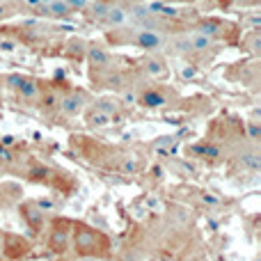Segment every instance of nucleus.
<instances>
[{"mask_svg": "<svg viewBox=\"0 0 261 261\" xmlns=\"http://www.w3.org/2000/svg\"><path fill=\"white\" fill-rule=\"evenodd\" d=\"M71 248L78 257H108L110 241L85 222L71 225Z\"/></svg>", "mask_w": 261, "mask_h": 261, "instance_id": "1", "label": "nucleus"}, {"mask_svg": "<svg viewBox=\"0 0 261 261\" xmlns=\"http://www.w3.org/2000/svg\"><path fill=\"white\" fill-rule=\"evenodd\" d=\"M71 225L67 218H60V220H53L48 231V248L53 250L55 254H64L69 248H71Z\"/></svg>", "mask_w": 261, "mask_h": 261, "instance_id": "2", "label": "nucleus"}, {"mask_svg": "<svg viewBox=\"0 0 261 261\" xmlns=\"http://www.w3.org/2000/svg\"><path fill=\"white\" fill-rule=\"evenodd\" d=\"M3 257L7 259H21L30 254V243L18 234H5L3 236Z\"/></svg>", "mask_w": 261, "mask_h": 261, "instance_id": "3", "label": "nucleus"}, {"mask_svg": "<svg viewBox=\"0 0 261 261\" xmlns=\"http://www.w3.org/2000/svg\"><path fill=\"white\" fill-rule=\"evenodd\" d=\"M7 85L12 87V90H16L18 94L28 101L39 99V85H37V81H32V78H28V76L12 73V76H7Z\"/></svg>", "mask_w": 261, "mask_h": 261, "instance_id": "4", "label": "nucleus"}, {"mask_svg": "<svg viewBox=\"0 0 261 261\" xmlns=\"http://www.w3.org/2000/svg\"><path fill=\"white\" fill-rule=\"evenodd\" d=\"M21 218L28 222V227L32 231H41V227H44V211L35 202L21 204Z\"/></svg>", "mask_w": 261, "mask_h": 261, "instance_id": "5", "label": "nucleus"}, {"mask_svg": "<svg viewBox=\"0 0 261 261\" xmlns=\"http://www.w3.org/2000/svg\"><path fill=\"white\" fill-rule=\"evenodd\" d=\"M83 108H85V96H83V94H67V96H62V99H60V103H58L60 113L69 115V117L81 115Z\"/></svg>", "mask_w": 261, "mask_h": 261, "instance_id": "6", "label": "nucleus"}, {"mask_svg": "<svg viewBox=\"0 0 261 261\" xmlns=\"http://www.w3.org/2000/svg\"><path fill=\"white\" fill-rule=\"evenodd\" d=\"M130 41H135V44L144 50H158L163 46L161 35H156V32H151V30H138L130 37Z\"/></svg>", "mask_w": 261, "mask_h": 261, "instance_id": "7", "label": "nucleus"}, {"mask_svg": "<svg viewBox=\"0 0 261 261\" xmlns=\"http://www.w3.org/2000/svg\"><path fill=\"white\" fill-rule=\"evenodd\" d=\"M142 71L147 73L149 78H153V81H163V78H167L170 69L165 67V62H163L161 58H147L142 62Z\"/></svg>", "mask_w": 261, "mask_h": 261, "instance_id": "8", "label": "nucleus"}, {"mask_svg": "<svg viewBox=\"0 0 261 261\" xmlns=\"http://www.w3.org/2000/svg\"><path fill=\"white\" fill-rule=\"evenodd\" d=\"M99 83L103 87H108V90H113V92H122V90H126V76H124L122 71H115L113 67L110 69H106V76L103 78H99Z\"/></svg>", "mask_w": 261, "mask_h": 261, "instance_id": "9", "label": "nucleus"}, {"mask_svg": "<svg viewBox=\"0 0 261 261\" xmlns=\"http://www.w3.org/2000/svg\"><path fill=\"white\" fill-rule=\"evenodd\" d=\"M87 60H90V64L96 69H110V64H113L110 53L99 48V46H90V48H87Z\"/></svg>", "mask_w": 261, "mask_h": 261, "instance_id": "10", "label": "nucleus"}, {"mask_svg": "<svg viewBox=\"0 0 261 261\" xmlns=\"http://www.w3.org/2000/svg\"><path fill=\"white\" fill-rule=\"evenodd\" d=\"M85 122L90 124L92 128H108L110 124H113V117H110L108 113H103V110L94 108V110H90V113L85 115Z\"/></svg>", "mask_w": 261, "mask_h": 261, "instance_id": "11", "label": "nucleus"}, {"mask_svg": "<svg viewBox=\"0 0 261 261\" xmlns=\"http://www.w3.org/2000/svg\"><path fill=\"white\" fill-rule=\"evenodd\" d=\"M165 103H167L165 94H161L158 90H144L140 94V106H144V108H161Z\"/></svg>", "mask_w": 261, "mask_h": 261, "instance_id": "12", "label": "nucleus"}, {"mask_svg": "<svg viewBox=\"0 0 261 261\" xmlns=\"http://www.w3.org/2000/svg\"><path fill=\"white\" fill-rule=\"evenodd\" d=\"M190 151L195 153V156H199V158H208V161H218V158L222 156V149L220 147H216V144H211V142H202V144H195Z\"/></svg>", "mask_w": 261, "mask_h": 261, "instance_id": "13", "label": "nucleus"}, {"mask_svg": "<svg viewBox=\"0 0 261 261\" xmlns=\"http://www.w3.org/2000/svg\"><path fill=\"white\" fill-rule=\"evenodd\" d=\"M55 172L48 170V167L44 165H32V170L28 172V176H30L32 181H41V184H50V176H53Z\"/></svg>", "mask_w": 261, "mask_h": 261, "instance_id": "14", "label": "nucleus"}, {"mask_svg": "<svg viewBox=\"0 0 261 261\" xmlns=\"http://www.w3.org/2000/svg\"><path fill=\"white\" fill-rule=\"evenodd\" d=\"M220 30H222V21H216V18H206V21L199 23V32L206 37H216Z\"/></svg>", "mask_w": 261, "mask_h": 261, "instance_id": "15", "label": "nucleus"}, {"mask_svg": "<svg viewBox=\"0 0 261 261\" xmlns=\"http://www.w3.org/2000/svg\"><path fill=\"white\" fill-rule=\"evenodd\" d=\"M124 18H126V12H124V9H119V7H108V12H106L103 21L110 23V25H122Z\"/></svg>", "mask_w": 261, "mask_h": 261, "instance_id": "16", "label": "nucleus"}, {"mask_svg": "<svg viewBox=\"0 0 261 261\" xmlns=\"http://www.w3.org/2000/svg\"><path fill=\"white\" fill-rule=\"evenodd\" d=\"M241 163H243L248 170H252V172H259L261 170V156H259L257 151L243 153V156H241Z\"/></svg>", "mask_w": 261, "mask_h": 261, "instance_id": "17", "label": "nucleus"}, {"mask_svg": "<svg viewBox=\"0 0 261 261\" xmlns=\"http://www.w3.org/2000/svg\"><path fill=\"white\" fill-rule=\"evenodd\" d=\"M48 12L53 14V16H69V14L73 12L71 7H69L64 0H53V3L48 5Z\"/></svg>", "mask_w": 261, "mask_h": 261, "instance_id": "18", "label": "nucleus"}, {"mask_svg": "<svg viewBox=\"0 0 261 261\" xmlns=\"http://www.w3.org/2000/svg\"><path fill=\"white\" fill-rule=\"evenodd\" d=\"M190 41H193V50H208V48L213 46V39H211V37L202 35V32H199V35H195Z\"/></svg>", "mask_w": 261, "mask_h": 261, "instance_id": "19", "label": "nucleus"}, {"mask_svg": "<svg viewBox=\"0 0 261 261\" xmlns=\"http://www.w3.org/2000/svg\"><path fill=\"white\" fill-rule=\"evenodd\" d=\"M60 103V96L55 94V92H48V94H41V108L46 110V113H50V110H55Z\"/></svg>", "mask_w": 261, "mask_h": 261, "instance_id": "20", "label": "nucleus"}, {"mask_svg": "<svg viewBox=\"0 0 261 261\" xmlns=\"http://www.w3.org/2000/svg\"><path fill=\"white\" fill-rule=\"evenodd\" d=\"M119 170H122L124 174H133V172L140 170V161H138V158H133V156L122 158V165H119Z\"/></svg>", "mask_w": 261, "mask_h": 261, "instance_id": "21", "label": "nucleus"}, {"mask_svg": "<svg viewBox=\"0 0 261 261\" xmlns=\"http://www.w3.org/2000/svg\"><path fill=\"white\" fill-rule=\"evenodd\" d=\"M96 108L99 110H103V113H108V115H115L119 110V106L115 103V101H108V99H101V101H96Z\"/></svg>", "mask_w": 261, "mask_h": 261, "instance_id": "22", "label": "nucleus"}, {"mask_svg": "<svg viewBox=\"0 0 261 261\" xmlns=\"http://www.w3.org/2000/svg\"><path fill=\"white\" fill-rule=\"evenodd\" d=\"M108 7H110L108 3H94V5H92V16L99 18V21H103V16H106V12H108Z\"/></svg>", "mask_w": 261, "mask_h": 261, "instance_id": "23", "label": "nucleus"}, {"mask_svg": "<svg viewBox=\"0 0 261 261\" xmlns=\"http://www.w3.org/2000/svg\"><path fill=\"white\" fill-rule=\"evenodd\" d=\"M174 48L179 50V53H190V50H193V41H190L188 37H181V39L174 41Z\"/></svg>", "mask_w": 261, "mask_h": 261, "instance_id": "24", "label": "nucleus"}, {"mask_svg": "<svg viewBox=\"0 0 261 261\" xmlns=\"http://www.w3.org/2000/svg\"><path fill=\"white\" fill-rule=\"evenodd\" d=\"M14 163V153L9 151V147L0 144V165H12Z\"/></svg>", "mask_w": 261, "mask_h": 261, "instance_id": "25", "label": "nucleus"}, {"mask_svg": "<svg viewBox=\"0 0 261 261\" xmlns=\"http://www.w3.org/2000/svg\"><path fill=\"white\" fill-rule=\"evenodd\" d=\"M248 133H250V140H252V142H259V138H261V128H259V124H257V122H250V124H248Z\"/></svg>", "mask_w": 261, "mask_h": 261, "instance_id": "26", "label": "nucleus"}, {"mask_svg": "<svg viewBox=\"0 0 261 261\" xmlns=\"http://www.w3.org/2000/svg\"><path fill=\"white\" fill-rule=\"evenodd\" d=\"M64 3H67L69 7L73 9V12H78V9H85V7H87V0H64Z\"/></svg>", "mask_w": 261, "mask_h": 261, "instance_id": "27", "label": "nucleus"}, {"mask_svg": "<svg viewBox=\"0 0 261 261\" xmlns=\"http://www.w3.org/2000/svg\"><path fill=\"white\" fill-rule=\"evenodd\" d=\"M37 206H39V208H41V211H44V213H46V211H50V208H53V206H55V204H53V202H50V199H39V202H37Z\"/></svg>", "mask_w": 261, "mask_h": 261, "instance_id": "28", "label": "nucleus"}, {"mask_svg": "<svg viewBox=\"0 0 261 261\" xmlns=\"http://www.w3.org/2000/svg\"><path fill=\"white\" fill-rule=\"evenodd\" d=\"M0 144H5V147H12V144H14V138H9V135H7V138L0 140Z\"/></svg>", "mask_w": 261, "mask_h": 261, "instance_id": "29", "label": "nucleus"}, {"mask_svg": "<svg viewBox=\"0 0 261 261\" xmlns=\"http://www.w3.org/2000/svg\"><path fill=\"white\" fill-rule=\"evenodd\" d=\"M3 48H5V50H12L14 44H12V41H3Z\"/></svg>", "mask_w": 261, "mask_h": 261, "instance_id": "30", "label": "nucleus"}, {"mask_svg": "<svg viewBox=\"0 0 261 261\" xmlns=\"http://www.w3.org/2000/svg\"><path fill=\"white\" fill-rule=\"evenodd\" d=\"M5 14H7V9H5V7H3V5H0V18H3V16H5Z\"/></svg>", "mask_w": 261, "mask_h": 261, "instance_id": "31", "label": "nucleus"}]
</instances>
